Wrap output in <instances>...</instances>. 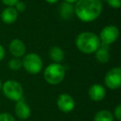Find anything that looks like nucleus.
Returning a JSON list of instances; mask_svg holds the SVG:
<instances>
[{
	"label": "nucleus",
	"mask_w": 121,
	"mask_h": 121,
	"mask_svg": "<svg viewBox=\"0 0 121 121\" xmlns=\"http://www.w3.org/2000/svg\"><path fill=\"white\" fill-rule=\"evenodd\" d=\"M22 66V60L19 58H13L9 61V69H11L12 71H18L21 69V67Z\"/></svg>",
	"instance_id": "nucleus-17"
},
{
	"label": "nucleus",
	"mask_w": 121,
	"mask_h": 121,
	"mask_svg": "<svg viewBox=\"0 0 121 121\" xmlns=\"http://www.w3.org/2000/svg\"><path fill=\"white\" fill-rule=\"evenodd\" d=\"M14 111H15V114L17 116V118H19L22 120L28 119L31 115V109L29 105L21 99L17 101L15 108H14Z\"/></svg>",
	"instance_id": "nucleus-11"
},
{
	"label": "nucleus",
	"mask_w": 121,
	"mask_h": 121,
	"mask_svg": "<svg viewBox=\"0 0 121 121\" xmlns=\"http://www.w3.org/2000/svg\"><path fill=\"white\" fill-rule=\"evenodd\" d=\"M50 58L56 63H60L64 60V51L59 47H52L49 51Z\"/></svg>",
	"instance_id": "nucleus-15"
},
{
	"label": "nucleus",
	"mask_w": 121,
	"mask_h": 121,
	"mask_svg": "<svg viewBox=\"0 0 121 121\" xmlns=\"http://www.w3.org/2000/svg\"><path fill=\"white\" fill-rule=\"evenodd\" d=\"M114 117L117 120H120L121 119V104H119L117 106L115 107L114 110Z\"/></svg>",
	"instance_id": "nucleus-21"
},
{
	"label": "nucleus",
	"mask_w": 121,
	"mask_h": 121,
	"mask_svg": "<svg viewBox=\"0 0 121 121\" xmlns=\"http://www.w3.org/2000/svg\"><path fill=\"white\" fill-rule=\"evenodd\" d=\"M2 90L4 95L8 99L16 102L22 99L23 95V89L22 85L13 80H9L5 81L2 86Z\"/></svg>",
	"instance_id": "nucleus-4"
},
{
	"label": "nucleus",
	"mask_w": 121,
	"mask_h": 121,
	"mask_svg": "<svg viewBox=\"0 0 121 121\" xmlns=\"http://www.w3.org/2000/svg\"><path fill=\"white\" fill-rule=\"evenodd\" d=\"M94 121H114V115L109 110H99L95 114Z\"/></svg>",
	"instance_id": "nucleus-16"
},
{
	"label": "nucleus",
	"mask_w": 121,
	"mask_h": 121,
	"mask_svg": "<svg viewBox=\"0 0 121 121\" xmlns=\"http://www.w3.org/2000/svg\"><path fill=\"white\" fill-rule=\"evenodd\" d=\"M9 51L14 57H22L26 53V46L20 39H13L9 43Z\"/></svg>",
	"instance_id": "nucleus-9"
},
{
	"label": "nucleus",
	"mask_w": 121,
	"mask_h": 121,
	"mask_svg": "<svg viewBox=\"0 0 121 121\" xmlns=\"http://www.w3.org/2000/svg\"><path fill=\"white\" fill-rule=\"evenodd\" d=\"M89 96L93 101L99 102L104 99L106 95V91L103 86L99 84H94L89 89Z\"/></svg>",
	"instance_id": "nucleus-10"
},
{
	"label": "nucleus",
	"mask_w": 121,
	"mask_h": 121,
	"mask_svg": "<svg viewBox=\"0 0 121 121\" xmlns=\"http://www.w3.org/2000/svg\"><path fill=\"white\" fill-rule=\"evenodd\" d=\"M26 4H24L23 2H21V1H18L17 4H15V9L17 11V12H24L26 10Z\"/></svg>",
	"instance_id": "nucleus-20"
},
{
	"label": "nucleus",
	"mask_w": 121,
	"mask_h": 121,
	"mask_svg": "<svg viewBox=\"0 0 121 121\" xmlns=\"http://www.w3.org/2000/svg\"><path fill=\"white\" fill-rule=\"evenodd\" d=\"M17 11L13 7H8L1 13L2 21L6 24H12L16 22L17 18Z\"/></svg>",
	"instance_id": "nucleus-12"
},
{
	"label": "nucleus",
	"mask_w": 121,
	"mask_h": 121,
	"mask_svg": "<svg viewBox=\"0 0 121 121\" xmlns=\"http://www.w3.org/2000/svg\"><path fill=\"white\" fill-rule=\"evenodd\" d=\"M66 70L60 63H52L46 67L44 71V78L51 85L60 84L64 80Z\"/></svg>",
	"instance_id": "nucleus-3"
},
{
	"label": "nucleus",
	"mask_w": 121,
	"mask_h": 121,
	"mask_svg": "<svg viewBox=\"0 0 121 121\" xmlns=\"http://www.w3.org/2000/svg\"><path fill=\"white\" fill-rule=\"evenodd\" d=\"M45 1L50 4H56V3L58 2L59 0H45Z\"/></svg>",
	"instance_id": "nucleus-24"
},
{
	"label": "nucleus",
	"mask_w": 121,
	"mask_h": 121,
	"mask_svg": "<svg viewBox=\"0 0 121 121\" xmlns=\"http://www.w3.org/2000/svg\"><path fill=\"white\" fill-rule=\"evenodd\" d=\"M22 64L26 71L32 75L38 74L43 66L42 58L36 53H29L26 55L22 59Z\"/></svg>",
	"instance_id": "nucleus-5"
},
{
	"label": "nucleus",
	"mask_w": 121,
	"mask_h": 121,
	"mask_svg": "<svg viewBox=\"0 0 121 121\" xmlns=\"http://www.w3.org/2000/svg\"><path fill=\"white\" fill-rule=\"evenodd\" d=\"M78 0H65V2L69 3V4H75V3L77 2Z\"/></svg>",
	"instance_id": "nucleus-25"
},
{
	"label": "nucleus",
	"mask_w": 121,
	"mask_h": 121,
	"mask_svg": "<svg viewBox=\"0 0 121 121\" xmlns=\"http://www.w3.org/2000/svg\"><path fill=\"white\" fill-rule=\"evenodd\" d=\"M99 37L91 32H83L77 36L76 39V47L80 52L85 54H91L100 46Z\"/></svg>",
	"instance_id": "nucleus-2"
},
{
	"label": "nucleus",
	"mask_w": 121,
	"mask_h": 121,
	"mask_svg": "<svg viewBox=\"0 0 121 121\" xmlns=\"http://www.w3.org/2000/svg\"><path fill=\"white\" fill-rule=\"evenodd\" d=\"M59 14L62 18L66 20L71 19L75 14V9L72 4H69L66 2L62 3L59 7Z\"/></svg>",
	"instance_id": "nucleus-14"
},
{
	"label": "nucleus",
	"mask_w": 121,
	"mask_h": 121,
	"mask_svg": "<svg viewBox=\"0 0 121 121\" xmlns=\"http://www.w3.org/2000/svg\"><path fill=\"white\" fill-rule=\"evenodd\" d=\"M57 107L60 111L64 113H69L71 112L75 109L76 103L71 95L68 94H61L58 96L56 100Z\"/></svg>",
	"instance_id": "nucleus-8"
},
{
	"label": "nucleus",
	"mask_w": 121,
	"mask_h": 121,
	"mask_svg": "<svg viewBox=\"0 0 121 121\" xmlns=\"http://www.w3.org/2000/svg\"><path fill=\"white\" fill-rule=\"evenodd\" d=\"M105 86L110 90H118L121 86V69L114 67L110 69L104 76Z\"/></svg>",
	"instance_id": "nucleus-6"
},
{
	"label": "nucleus",
	"mask_w": 121,
	"mask_h": 121,
	"mask_svg": "<svg viewBox=\"0 0 121 121\" xmlns=\"http://www.w3.org/2000/svg\"><path fill=\"white\" fill-rule=\"evenodd\" d=\"M106 3L113 9H118L121 6V0H106Z\"/></svg>",
	"instance_id": "nucleus-19"
},
{
	"label": "nucleus",
	"mask_w": 121,
	"mask_h": 121,
	"mask_svg": "<svg viewBox=\"0 0 121 121\" xmlns=\"http://www.w3.org/2000/svg\"><path fill=\"white\" fill-rule=\"evenodd\" d=\"M20 121H23V120H22V119H21V120H20Z\"/></svg>",
	"instance_id": "nucleus-27"
},
{
	"label": "nucleus",
	"mask_w": 121,
	"mask_h": 121,
	"mask_svg": "<svg viewBox=\"0 0 121 121\" xmlns=\"http://www.w3.org/2000/svg\"><path fill=\"white\" fill-rule=\"evenodd\" d=\"M74 9L75 14L80 20L91 22L100 16L103 5L100 0H78Z\"/></svg>",
	"instance_id": "nucleus-1"
},
{
	"label": "nucleus",
	"mask_w": 121,
	"mask_h": 121,
	"mask_svg": "<svg viewBox=\"0 0 121 121\" xmlns=\"http://www.w3.org/2000/svg\"><path fill=\"white\" fill-rule=\"evenodd\" d=\"M119 35V29L114 25H109L104 27L99 34V40L102 44L110 45L118 39Z\"/></svg>",
	"instance_id": "nucleus-7"
},
{
	"label": "nucleus",
	"mask_w": 121,
	"mask_h": 121,
	"mask_svg": "<svg viewBox=\"0 0 121 121\" xmlns=\"http://www.w3.org/2000/svg\"><path fill=\"white\" fill-rule=\"evenodd\" d=\"M5 5H7L8 7H14L15 4H17L18 1L20 0H1Z\"/></svg>",
	"instance_id": "nucleus-22"
},
{
	"label": "nucleus",
	"mask_w": 121,
	"mask_h": 121,
	"mask_svg": "<svg viewBox=\"0 0 121 121\" xmlns=\"http://www.w3.org/2000/svg\"><path fill=\"white\" fill-rule=\"evenodd\" d=\"M0 121H16L14 117L9 113L0 114Z\"/></svg>",
	"instance_id": "nucleus-18"
},
{
	"label": "nucleus",
	"mask_w": 121,
	"mask_h": 121,
	"mask_svg": "<svg viewBox=\"0 0 121 121\" xmlns=\"http://www.w3.org/2000/svg\"><path fill=\"white\" fill-rule=\"evenodd\" d=\"M2 90V83H1V81H0V91Z\"/></svg>",
	"instance_id": "nucleus-26"
},
{
	"label": "nucleus",
	"mask_w": 121,
	"mask_h": 121,
	"mask_svg": "<svg viewBox=\"0 0 121 121\" xmlns=\"http://www.w3.org/2000/svg\"><path fill=\"white\" fill-rule=\"evenodd\" d=\"M4 56H5V50L2 45H0V61L4 58Z\"/></svg>",
	"instance_id": "nucleus-23"
},
{
	"label": "nucleus",
	"mask_w": 121,
	"mask_h": 121,
	"mask_svg": "<svg viewBox=\"0 0 121 121\" xmlns=\"http://www.w3.org/2000/svg\"><path fill=\"white\" fill-rule=\"evenodd\" d=\"M109 57H110V55H109V46L100 43L99 48L95 51L96 60L101 64H104L109 60Z\"/></svg>",
	"instance_id": "nucleus-13"
}]
</instances>
